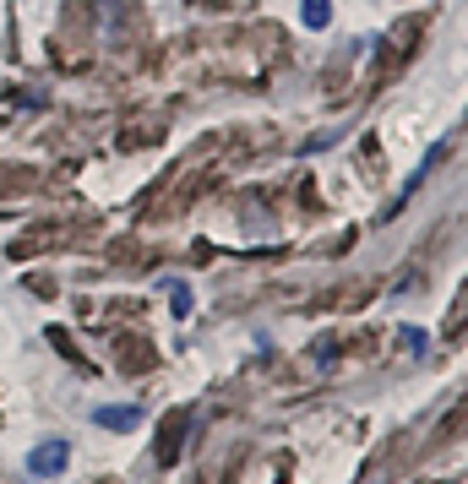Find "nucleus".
<instances>
[{
    "instance_id": "obj_1",
    "label": "nucleus",
    "mask_w": 468,
    "mask_h": 484,
    "mask_svg": "<svg viewBox=\"0 0 468 484\" xmlns=\"http://www.w3.org/2000/svg\"><path fill=\"white\" fill-rule=\"evenodd\" d=\"M65 468H72V441H38L28 452V473L33 479H60Z\"/></svg>"
},
{
    "instance_id": "obj_2",
    "label": "nucleus",
    "mask_w": 468,
    "mask_h": 484,
    "mask_svg": "<svg viewBox=\"0 0 468 484\" xmlns=\"http://www.w3.org/2000/svg\"><path fill=\"white\" fill-rule=\"evenodd\" d=\"M93 425H98V430H115V436H125V430H137V425H142V408H131V403L93 408Z\"/></svg>"
},
{
    "instance_id": "obj_3",
    "label": "nucleus",
    "mask_w": 468,
    "mask_h": 484,
    "mask_svg": "<svg viewBox=\"0 0 468 484\" xmlns=\"http://www.w3.org/2000/svg\"><path fill=\"white\" fill-rule=\"evenodd\" d=\"M300 12H305V28H327L332 22V0H305Z\"/></svg>"
}]
</instances>
